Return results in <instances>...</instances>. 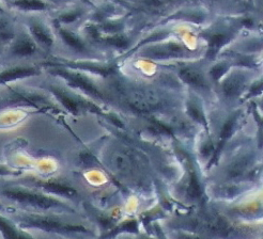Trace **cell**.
Returning a JSON list of instances; mask_svg holds the SVG:
<instances>
[{
    "mask_svg": "<svg viewBox=\"0 0 263 239\" xmlns=\"http://www.w3.org/2000/svg\"><path fill=\"white\" fill-rule=\"evenodd\" d=\"M60 75H62L63 77H65L67 79H69V81L76 85L77 87L82 88L83 90H85L86 92L90 93V94L92 95H100L99 92L97 91V89L93 88V86H92L89 82H87L86 79L82 76H78V75H74V74H69V73H65V72H59Z\"/></svg>",
    "mask_w": 263,
    "mask_h": 239,
    "instance_id": "3957f363",
    "label": "cell"
},
{
    "mask_svg": "<svg viewBox=\"0 0 263 239\" xmlns=\"http://www.w3.org/2000/svg\"><path fill=\"white\" fill-rule=\"evenodd\" d=\"M226 42V37L221 35V34H216L214 35L211 41H210V46H209V51H208V57L212 58L215 56L217 50L223 45V43Z\"/></svg>",
    "mask_w": 263,
    "mask_h": 239,
    "instance_id": "9c48e42d",
    "label": "cell"
},
{
    "mask_svg": "<svg viewBox=\"0 0 263 239\" xmlns=\"http://www.w3.org/2000/svg\"><path fill=\"white\" fill-rule=\"evenodd\" d=\"M78 14L77 13H73V14H67V15H63L60 17V21L63 22V23H70V22H73L77 18Z\"/></svg>",
    "mask_w": 263,
    "mask_h": 239,
    "instance_id": "d6986e66",
    "label": "cell"
},
{
    "mask_svg": "<svg viewBox=\"0 0 263 239\" xmlns=\"http://www.w3.org/2000/svg\"><path fill=\"white\" fill-rule=\"evenodd\" d=\"M33 74H35V71L33 69H27V68L12 69L0 74V82H10V81H13V79L30 76Z\"/></svg>",
    "mask_w": 263,
    "mask_h": 239,
    "instance_id": "277c9868",
    "label": "cell"
},
{
    "mask_svg": "<svg viewBox=\"0 0 263 239\" xmlns=\"http://www.w3.org/2000/svg\"><path fill=\"white\" fill-rule=\"evenodd\" d=\"M243 87V79L240 76H232L223 84V91L227 95L233 96L236 95L241 91Z\"/></svg>",
    "mask_w": 263,
    "mask_h": 239,
    "instance_id": "5b68a950",
    "label": "cell"
},
{
    "mask_svg": "<svg viewBox=\"0 0 263 239\" xmlns=\"http://www.w3.org/2000/svg\"><path fill=\"white\" fill-rule=\"evenodd\" d=\"M35 46L29 39H21L14 46V52L21 56H28L33 54Z\"/></svg>",
    "mask_w": 263,
    "mask_h": 239,
    "instance_id": "8992f818",
    "label": "cell"
},
{
    "mask_svg": "<svg viewBox=\"0 0 263 239\" xmlns=\"http://www.w3.org/2000/svg\"><path fill=\"white\" fill-rule=\"evenodd\" d=\"M189 194L192 195L193 197H198L200 195V186H199L198 182H197L195 176H193L191 178L190 187H189Z\"/></svg>",
    "mask_w": 263,
    "mask_h": 239,
    "instance_id": "5bb4252c",
    "label": "cell"
},
{
    "mask_svg": "<svg viewBox=\"0 0 263 239\" xmlns=\"http://www.w3.org/2000/svg\"><path fill=\"white\" fill-rule=\"evenodd\" d=\"M0 36L4 38H9L12 36V30L8 23L0 22Z\"/></svg>",
    "mask_w": 263,
    "mask_h": 239,
    "instance_id": "e0dca14e",
    "label": "cell"
},
{
    "mask_svg": "<svg viewBox=\"0 0 263 239\" xmlns=\"http://www.w3.org/2000/svg\"><path fill=\"white\" fill-rule=\"evenodd\" d=\"M43 187L46 191L51 192V193L63 194V195H73V194H75L74 190H72L71 188H68V187H64V186L59 185V184L46 183V184H43Z\"/></svg>",
    "mask_w": 263,
    "mask_h": 239,
    "instance_id": "ba28073f",
    "label": "cell"
},
{
    "mask_svg": "<svg viewBox=\"0 0 263 239\" xmlns=\"http://www.w3.org/2000/svg\"><path fill=\"white\" fill-rule=\"evenodd\" d=\"M190 114L196 120V121L204 123V117L202 115V112L200 111V109L197 107L195 105H191L190 106Z\"/></svg>",
    "mask_w": 263,
    "mask_h": 239,
    "instance_id": "9a60e30c",
    "label": "cell"
},
{
    "mask_svg": "<svg viewBox=\"0 0 263 239\" xmlns=\"http://www.w3.org/2000/svg\"><path fill=\"white\" fill-rule=\"evenodd\" d=\"M31 31H32V34L34 35V37L37 39L39 42H40L41 44L43 45H46V46H50L51 43H52V39L51 37L49 36V34L41 27V26L39 25H33L31 27Z\"/></svg>",
    "mask_w": 263,
    "mask_h": 239,
    "instance_id": "52a82bcc",
    "label": "cell"
},
{
    "mask_svg": "<svg viewBox=\"0 0 263 239\" xmlns=\"http://www.w3.org/2000/svg\"><path fill=\"white\" fill-rule=\"evenodd\" d=\"M14 5L21 9L25 10H43L45 9V5L41 0H17Z\"/></svg>",
    "mask_w": 263,
    "mask_h": 239,
    "instance_id": "30bf717a",
    "label": "cell"
},
{
    "mask_svg": "<svg viewBox=\"0 0 263 239\" xmlns=\"http://www.w3.org/2000/svg\"><path fill=\"white\" fill-rule=\"evenodd\" d=\"M60 33H61V36L63 37V39L65 41V43H67L68 45H70L71 47H73L74 49H77V50L84 49L83 43L75 35H73L72 33H70L68 31H64V30H62Z\"/></svg>",
    "mask_w": 263,
    "mask_h": 239,
    "instance_id": "8fae6325",
    "label": "cell"
},
{
    "mask_svg": "<svg viewBox=\"0 0 263 239\" xmlns=\"http://www.w3.org/2000/svg\"><path fill=\"white\" fill-rule=\"evenodd\" d=\"M227 64H218L216 65L215 68L212 70L211 72V76L214 78V79H218L219 77H221L223 74H225V72L227 71Z\"/></svg>",
    "mask_w": 263,
    "mask_h": 239,
    "instance_id": "2e32d148",
    "label": "cell"
},
{
    "mask_svg": "<svg viewBox=\"0 0 263 239\" xmlns=\"http://www.w3.org/2000/svg\"><path fill=\"white\" fill-rule=\"evenodd\" d=\"M55 93H56V95L59 97V99L62 102V104L64 105V107L67 108L69 111H71L73 113L78 112V106L72 98H70L69 96L63 94V93H61L59 91H55Z\"/></svg>",
    "mask_w": 263,
    "mask_h": 239,
    "instance_id": "7c38bea8",
    "label": "cell"
},
{
    "mask_svg": "<svg viewBox=\"0 0 263 239\" xmlns=\"http://www.w3.org/2000/svg\"><path fill=\"white\" fill-rule=\"evenodd\" d=\"M233 124H234V118H230L229 121L226 123V125L223 126V129H222V134H221V140H220V143H219V148L218 150L216 151V153L219 152V150L221 149L223 142H225L227 140V138L230 136L231 131H232V128H233Z\"/></svg>",
    "mask_w": 263,
    "mask_h": 239,
    "instance_id": "4fadbf2b",
    "label": "cell"
},
{
    "mask_svg": "<svg viewBox=\"0 0 263 239\" xmlns=\"http://www.w3.org/2000/svg\"><path fill=\"white\" fill-rule=\"evenodd\" d=\"M181 78L185 83L196 87H203L205 85V81L202 74L195 69H183L181 71Z\"/></svg>",
    "mask_w": 263,
    "mask_h": 239,
    "instance_id": "7a4b0ae2",
    "label": "cell"
},
{
    "mask_svg": "<svg viewBox=\"0 0 263 239\" xmlns=\"http://www.w3.org/2000/svg\"><path fill=\"white\" fill-rule=\"evenodd\" d=\"M127 97L129 104L140 111H151L159 108V106L162 104L160 96L148 90L130 91Z\"/></svg>",
    "mask_w": 263,
    "mask_h": 239,
    "instance_id": "6da1fadb",
    "label": "cell"
},
{
    "mask_svg": "<svg viewBox=\"0 0 263 239\" xmlns=\"http://www.w3.org/2000/svg\"><path fill=\"white\" fill-rule=\"evenodd\" d=\"M108 42L114 45V46H117V47H120V48H124L127 46V41L125 38L121 37V36H115V37H111L108 39Z\"/></svg>",
    "mask_w": 263,
    "mask_h": 239,
    "instance_id": "ac0fdd59",
    "label": "cell"
}]
</instances>
